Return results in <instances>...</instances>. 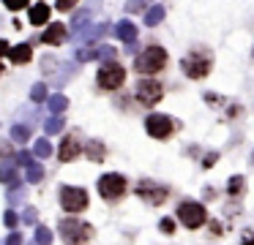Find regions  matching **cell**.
Here are the masks:
<instances>
[{
    "label": "cell",
    "mask_w": 254,
    "mask_h": 245,
    "mask_svg": "<svg viewBox=\"0 0 254 245\" xmlns=\"http://www.w3.org/2000/svg\"><path fill=\"white\" fill-rule=\"evenodd\" d=\"M50 22V5L47 3H36L30 8V25H47Z\"/></svg>",
    "instance_id": "cell-17"
},
{
    "label": "cell",
    "mask_w": 254,
    "mask_h": 245,
    "mask_svg": "<svg viewBox=\"0 0 254 245\" xmlns=\"http://www.w3.org/2000/svg\"><path fill=\"white\" fill-rule=\"evenodd\" d=\"M115 36L121 38L123 44H134V41H137V25H134V22H118V25H115Z\"/></svg>",
    "instance_id": "cell-15"
},
{
    "label": "cell",
    "mask_w": 254,
    "mask_h": 245,
    "mask_svg": "<svg viewBox=\"0 0 254 245\" xmlns=\"http://www.w3.org/2000/svg\"><path fill=\"white\" fill-rule=\"evenodd\" d=\"M36 245H52V229L50 226H36Z\"/></svg>",
    "instance_id": "cell-27"
},
{
    "label": "cell",
    "mask_w": 254,
    "mask_h": 245,
    "mask_svg": "<svg viewBox=\"0 0 254 245\" xmlns=\"http://www.w3.org/2000/svg\"><path fill=\"white\" fill-rule=\"evenodd\" d=\"M47 109H50L52 114H63L68 109V98L61 96V93H58V96H50L47 98Z\"/></svg>",
    "instance_id": "cell-20"
},
{
    "label": "cell",
    "mask_w": 254,
    "mask_h": 245,
    "mask_svg": "<svg viewBox=\"0 0 254 245\" xmlns=\"http://www.w3.org/2000/svg\"><path fill=\"white\" fill-rule=\"evenodd\" d=\"M30 98H33L36 103L47 101V85H44V82H39V85H33V90H30Z\"/></svg>",
    "instance_id": "cell-28"
},
{
    "label": "cell",
    "mask_w": 254,
    "mask_h": 245,
    "mask_svg": "<svg viewBox=\"0 0 254 245\" xmlns=\"http://www.w3.org/2000/svg\"><path fill=\"white\" fill-rule=\"evenodd\" d=\"M123 82H126V68L118 65V60H107L96 74V85L101 90H118V87H123Z\"/></svg>",
    "instance_id": "cell-5"
},
{
    "label": "cell",
    "mask_w": 254,
    "mask_h": 245,
    "mask_svg": "<svg viewBox=\"0 0 254 245\" xmlns=\"http://www.w3.org/2000/svg\"><path fill=\"white\" fill-rule=\"evenodd\" d=\"M6 245H22V234H19V232H11V234L6 237Z\"/></svg>",
    "instance_id": "cell-42"
},
{
    "label": "cell",
    "mask_w": 254,
    "mask_h": 245,
    "mask_svg": "<svg viewBox=\"0 0 254 245\" xmlns=\"http://www.w3.org/2000/svg\"><path fill=\"white\" fill-rule=\"evenodd\" d=\"M63 128H66V120H63L61 114H55V117H50V120L44 123V131H47L50 136H52V134H61Z\"/></svg>",
    "instance_id": "cell-23"
},
{
    "label": "cell",
    "mask_w": 254,
    "mask_h": 245,
    "mask_svg": "<svg viewBox=\"0 0 254 245\" xmlns=\"http://www.w3.org/2000/svg\"><path fill=\"white\" fill-rule=\"evenodd\" d=\"M8 57H11L14 65H25V63H30V57H33V49H30V44L8 47Z\"/></svg>",
    "instance_id": "cell-13"
},
{
    "label": "cell",
    "mask_w": 254,
    "mask_h": 245,
    "mask_svg": "<svg viewBox=\"0 0 254 245\" xmlns=\"http://www.w3.org/2000/svg\"><path fill=\"white\" fill-rule=\"evenodd\" d=\"M167 65V49L164 47H148L134 57V71L142 76H153Z\"/></svg>",
    "instance_id": "cell-2"
},
{
    "label": "cell",
    "mask_w": 254,
    "mask_h": 245,
    "mask_svg": "<svg viewBox=\"0 0 254 245\" xmlns=\"http://www.w3.org/2000/svg\"><path fill=\"white\" fill-rule=\"evenodd\" d=\"M243 191H246V177H243V174L230 177V183H227V196H232V199H241Z\"/></svg>",
    "instance_id": "cell-18"
},
{
    "label": "cell",
    "mask_w": 254,
    "mask_h": 245,
    "mask_svg": "<svg viewBox=\"0 0 254 245\" xmlns=\"http://www.w3.org/2000/svg\"><path fill=\"white\" fill-rule=\"evenodd\" d=\"M25 180H28V183H41V180H44V166H41V163H28V166H25Z\"/></svg>",
    "instance_id": "cell-21"
},
{
    "label": "cell",
    "mask_w": 254,
    "mask_h": 245,
    "mask_svg": "<svg viewBox=\"0 0 254 245\" xmlns=\"http://www.w3.org/2000/svg\"><path fill=\"white\" fill-rule=\"evenodd\" d=\"M11 155H14L11 145H8V142H0V158H11Z\"/></svg>",
    "instance_id": "cell-41"
},
{
    "label": "cell",
    "mask_w": 254,
    "mask_h": 245,
    "mask_svg": "<svg viewBox=\"0 0 254 245\" xmlns=\"http://www.w3.org/2000/svg\"><path fill=\"white\" fill-rule=\"evenodd\" d=\"M11 139L19 142V145H25V142L30 139V125H22V123L14 125V128H11Z\"/></svg>",
    "instance_id": "cell-25"
},
{
    "label": "cell",
    "mask_w": 254,
    "mask_h": 245,
    "mask_svg": "<svg viewBox=\"0 0 254 245\" xmlns=\"http://www.w3.org/2000/svg\"><path fill=\"white\" fill-rule=\"evenodd\" d=\"M178 221L186 229H199L205 221H208V212L199 201H181L178 204Z\"/></svg>",
    "instance_id": "cell-6"
},
{
    "label": "cell",
    "mask_w": 254,
    "mask_h": 245,
    "mask_svg": "<svg viewBox=\"0 0 254 245\" xmlns=\"http://www.w3.org/2000/svg\"><path fill=\"white\" fill-rule=\"evenodd\" d=\"M3 54H8V41L6 38H0V57H3Z\"/></svg>",
    "instance_id": "cell-45"
},
{
    "label": "cell",
    "mask_w": 254,
    "mask_h": 245,
    "mask_svg": "<svg viewBox=\"0 0 254 245\" xmlns=\"http://www.w3.org/2000/svg\"><path fill=\"white\" fill-rule=\"evenodd\" d=\"M145 131H148V136H153V139H170L172 131H175V120L167 117V114H148Z\"/></svg>",
    "instance_id": "cell-10"
},
{
    "label": "cell",
    "mask_w": 254,
    "mask_h": 245,
    "mask_svg": "<svg viewBox=\"0 0 254 245\" xmlns=\"http://www.w3.org/2000/svg\"><path fill=\"white\" fill-rule=\"evenodd\" d=\"M36 218H39V212H36V207H25V212H22V221H25V223H36Z\"/></svg>",
    "instance_id": "cell-35"
},
{
    "label": "cell",
    "mask_w": 254,
    "mask_h": 245,
    "mask_svg": "<svg viewBox=\"0 0 254 245\" xmlns=\"http://www.w3.org/2000/svg\"><path fill=\"white\" fill-rule=\"evenodd\" d=\"M3 223H6L8 229H17V223H19V215L14 210H6L3 212Z\"/></svg>",
    "instance_id": "cell-31"
},
{
    "label": "cell",
    "mask_w": 254,
    "mask_h": 245,
    "mask_svg": "<svg viewBox=\"0 0 254 245\" xmlns=\"http://www.w3.org/2000/svg\"><path fill=\"white\" fill-rule=\"evenodd\" d=\"M99 194L104 196L107 201H115L126 194V177L118 172H110V174H101L99 177Z\"/></svg>",
    "instance_id": "cell-7"
},
{
    "label": "cell",
    "mask_w": 254,
    "mask_h": 245,
    "mask_svg": "<svg viewBox=\"0 0 254 245\" xmlns=\"http://www.w3.org/2000/svg\"><path fill=\"white\" fill-rule=\"evenodd\" d=\"M134 191H137V196L145 204H164L167 201V188L159 185L156 180H139V183L134 185Z\"/></svg>",
    "instance_id": "cell-8"
},
{
    "label": "cell",
    "mask_w": 254,
    "mask_h": 245,
    "mask_svg": "<svg viewBox=\"0 0 254 245\" xmlns=\"http://www.w3.org/2000/svg\"><path fill=\"white\" fill-rule=\"evenodd\" d=\"M241 245H254V229H243Z\"/></svg>",
    "instance_id": "cell-39"
},
{
    "label": "cell",
    "mask_w": 254,
    "mask_h": 245,
    "mask_svg": "<svg viewBox=\"0 0 254 245\" xmlns=\"http://www.w3.org/2000/svg\"><path fill=\"white\" fill-rule=\"evenodd\" d=\"M142 8H145V0H128V3H126L128 14H137V11H142Z\"/></svg>",
    "instance_id": "cell-34"
},
{
    "label": "cell",
    "mask_w": 254,
    "mask_h": 245,
    "mask_svg": "<svg viewBox=\"0 0 254 245\" xmlns=\"http://www.w3.org/2000/svg\"><path fill=\"white\" fill-rule=\"evenodd\" d=\"M82 152V147H79V142H77V136H63V142H61V150H58V158H61L63 163H71L74 158Z\"/></svg>",
    "instance_id": "cell-12"
},
{
    "label": "cell",
    "mask_w": 254,
    "mask_h": 245,
    "mask_svg": "<svg viewBox=\"0 0 254 245\" xmlns=\"http://www.w3.org/2000/svg\"><path fill=\"white\" fill-rule=\"evenodd\" d=\"M107 30H110V25H107V22H99L96 27H90V30H85V33H82V41L93 47V44H99V38L104 36Z\"/></svg>",
    "instance_id": "cell-19"
},
{
    "label": "cell",
    "mask_w": 254,
    "mask_h": 245,
    "mask_svg": "<svg viewBox=\"0 0 254 245\" xmlns=\"http://www.w3.org/2000/svg\"><path fill=\"white\" fill-rule=\"evenodd\" d=\"M205 101H208V103H213V106H224V98L213 96V93H205Z\"/></svg>",
    "instance_id": "cell-43"
},
{
    "label": "cell",
    "mask_w": 254,
    "mask_h": 245,
    "mask_svg": "<svg viewBox=\"0 0 254 245\" xmlns=\"http://www.w3.org/2000/svg\"><path fill=\"white\" fill-rule=\"evenodd\" d=\"M0 74H3V65H0Z\"/></svg>",
    "instance_id": "cell-46"
},
{
    "label": "cell",
    "mask_w": 254,
    "mask_h": 245,
    "mask_svg": "<svg viewBox=\"0 0 254 245\" xmlns=\"http://www.w3.org/2000/svg\"><path fill=\"white\" fill-rule=\"evenodd\" d=\"M77 60H79V63H88V60H99V49H93V47H90V49H82V52L77 54Z\"/></svg>",
    "instance_id": "cell-30"
},
{
    "label": "cell",
    "mask_w": 254,
    "mask_h": 245,
    "mask_svg": "<svg viewBox=\"0 0 254 245\" xmlns=\"http://www.w3.org/2000/svg\"><path fill=\"white\" fill-rule=\"evenodd\" d=\"M66 38H68V27L63 22H50V27L44 30L41 41L50 44V47H61V44H66Z\"/></svg>",
    "instance_id": "cell-11"
},
{
    "label": "cell",
    "mask_w": 254,
    "mask_h": 245,
    "mask_svg": "<svg viewBox=\"0 0 254 245\" xmlns=\"http://www.w3.org/2000/svg\"><path fill=\"white\" fill-rule=\"evenodd\" d=\"M134 96H137V101L142 103V106H156V103L161 101V96H164V87L156 79H142V82H137Z\"/></svg>",
    "instance_id": "cell-9"
},
{
    "label": "cell",
    "mask_w": 254,
    "mask_h": 245,
    "mask_svg": "<svg viewBox=\"0 0 254 245\" xmlns=\"http://www.w3.org/2000/svg\"><path fill=\"white\" fill-rule=\"evenodd\" d=\"M61 237L66 240V245H85L93 240V226L79 218H61Z\"/></svg>",
    "instance_id": "cell-3"
},
{
    "label": "cell",
    "mask_w": 254,
    "mask_h": 245,
    "mask_svg": "<svg viewBox=\"0 0 254 245\" xmlns=\"http://www.w3.org/2000/svg\"><path fill=\"white\" fill-rule=\"evenodd\" d=\"M8 201H11V204H22V201H25V191H22V185H14V188L8 191Z\"/></svg>",
    "instance_id": "cell-29"
},
{
    "label": "cell",
    "mask_w": 254,
    "mask_h": 245,
    "mask_svg": "<svg viewBox=\"0 0 254 245\" xmlns=\"http://www.w3.org/2000/svg\"><path fill=\"white\" fill-rule=\"evenodd\" d=\"M0 183L8 185V188L19 185V172L14 169V163H3V166H0Z\"/></svg>",
    "instance_id": "cell-16"
},
{
    "label": "cell",
    "mask_w": 254,
    "mask_h": 245,
    "mask_svg": "<svg viewBox=\"0 0 254 245\" xmlns=\"http://www.w3.org/2000/svg\"><path fill=\"white\" fill-rule=\"evenodd\" d=\"M74 5H77V0H58L55 8H58V11H71Z\"/></svg>",
    "instance_id": "cell-37"
},
{
    "label": "cell",
    "mask_w": 254,
    "mask_h": 245,
    "mask_svg": "<svg viewBox=\"0 0 254 245\" xmlns=\"http://www.w3.org/2000/svg\"><path fill=\"white\" fill-rule=\"evenodd\" d=\"M238 114H241V106H238V103H232L230 109H227V120H232V117H238Z\"/></svg>",
    "instance_id": "cell-44"
},
{
    "label": "cell",
    "mask_w": 254,
    "mask_h": 245,
    "mask_svg": "<svg viewBox=\"0 0 254 245\" xmlns=\"http://www.w3.org/2000/svg\"><path fill=\"white\" fill-rule=\"evenodd\" d=\"M30 152H33V158H50L55 150H52L50 139L44 136V139H36V145H33V150H30Z\"/></svg>",
    "instance_id": "cell-22"
},
{
    "label": "cell",
    "mask_w": 254,
    "mask_h": 245,
    "mask_svg": "<svg viewBox=\"0 0 254 245\" xmlns=\"http://www.w3.org/2000/svg\"><path fill=\"white\" fill-rule=\"evenodd\" d=\"M216 161H219V152H208V155H205V161H202V169H210Z\"/></svg>",
    "instance_id": "cell-40"
},
{
    "label": "cell",
    "mask_w": 254,
    "mask_h": 245,
    "mask_svg": "<svg viewBox=\"0 0 254 245\" xmlns=\"http://www.w3.org/2000/svg\"><path fill=\"white\" fill-rule=\"evenodd\" d=\"M55 57H44L41 60V71H44V74H50V71H55Z\"/></svg>",
    "instance_id": "cell-38"
},
{
    "label": "cell",
    "mask_w": 254,
    "mask_h": 245,
    "mask_svg": "<svg viewBox=\"0 0 254 245\" xmlns=\"http://www.w3.org/2000/svg\"><path fill=\"white\" fill-rule=\"evenodd\" d=\"M161 19H164V8H161V5H153V8L145 14V25H148V27H156Z\"/></svg>",
    "instance_id": "cell-24"
},
{
    "label": "cell",
    "mask_w": 254,
    "mask_h": 245,
    "mask_svg": "<svg viewBox=\"0 0 254 245\" xmlns=\"http://www.w3.org/2000/svg\"><path fill=\"white\" fill-rule=\"evenodd\" d=\"M58 196H61V207L68 212V215H77V212L88 210V204H90L88 191L79 188V185H61Z\"/></svg>",
    "instance_id": "cell-4"
},
{
    "label": "cell",
    "mask_w": 254,
    "mask_h": 245,
    "mask_svg": "<svg viewBox=\"0 0 254 245\" xmlns=\"http://www.w3.org/2000/svg\"><path fill=\"white\" fill-rule=\"evenodd\" d=\"M88 19H90V11H79L77 16H71V33H82Z\"/></svg>",
    "instance_id": "cell-26"
},
{
    "label": "cell",
    "mask_w": 254,
    "mask_h": 245,
    "mask_svg": "<svg viewBox=\"0 0 254 245\" xmlns=\"http://www.w3.org/2000/svg\"><path fill=\"white\" fill-rule=\"evenodd\" d=\"M159 229L164 234H175V218H161L159 221Z\"/></svg>",
    "instance_id": "cell-32"
},
{
    "label": "cell",
    "mask_w": 254,
    "mask_h": 245,
    "mask_svg": "<svg viewBox=\"0 0 254 245\" xmlns=\"http://www.w3.org/2000/svg\"><path fill=\"white\" fill-rule=\"evenodd\" d=\"M210 65H213V54H210V49H202V47H194L181 60V68L189 79H205L210 74Z\"/></svg>",
    "instance_id": "cell-1"
},
{
    "label": "cell",
    "mask_w": 254,
    "mask_h": 245,
    "mask_svg": "<svg viewBox=\"0 0 254 245\" xmlns=\"http://www.w3.org/2000/svg\"><path fill=\"white\" fill-rule=\"evenodd\" d=\"M3 3H6L8 11H22V8H28V0H3Z\"/></svg>",
    "instance_id": "cell-33"
},
{
    "label": "cell",
    "mask_w": 254,
    "mask_h": 245,
    "mask_svg": "<svg viewBox=\"0 0 254 245\" xmlns=\"http://www.w3.org/2000/svg\"><path fill=\"white\" fill-rule=\"evenodd\" d=\"M85 155H88L90 161L101 163V161L107 158V147H104V142H101V139H88V145H85Z\"/></svg>",
    "instance_id": "cell-14"
},
{
    "label": "cell",
    "mask_w": 254,
    "mask_h": 245,
    "mask_svg": "<svg viewBox=\"0 0 254 245\" xmlns=\"http://www.w3.org/2000/svg\"><path fill=\"white\" fill-rule=\"evenodd\" d=\"M17 161H19V166H28V163H33V152H30V150H22Z\"/></svg>",
    "instance_id": "cell-36"
}]
</instances>
